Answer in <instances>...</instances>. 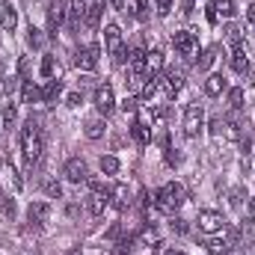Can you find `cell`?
Returning <instances> with one entry per match:
<instances>
[{"instance_id": "6da1fadb", "label": "cell", "mask_w": 255, "mask_h": 255, "mask_svg": "<svg viewBox=\"0 0 255 255\" xmlns=\"http://www.w3.org/2000/svg\"><path fill=\"white\" fill-rule=\"evenodd\" d=\"M18 139H21V154H24V163L33 169L36 163H39V157H42V151H45V139H42V128L36 125L33 119L27 122V125L21 128V133H18Z\"/></svg>"}, {"instance_id": "7a4b0ae2", "label": "cell", "mask_w": 255, "mask_h": 255, "mask_svg": "<svg viewBox=\"0 0 255 255\" xmlns=\"http://www.w3.org/2000/svg\"><path fill=\"white\" fill-rule=\"evenodd\" d=\"M184 199H187V196H184V187L172 181V184H163L160 190L154 193V208L163 211V214H175V211L184 205Z\"/></svg>"}, {"instance_id": "3957f363", "label": "cell", "mask_w": 255, "mask_h": 255, "mask_svg": "<svg viewBox=\"0 0 255 255\" xmlns=\"http://www.w3.org/2000/svg\"><path fill=\"white\" fill-rule=\"evenodd\" d=\"M104 45H107V54L113 57V63L116 65L125 63L128 51H125V42H122V30H119L116 24H107V27H104Z\"/></svg>"}, {"instance_id": "277c9868", "label": "cell", "mask_w": 255, "mask_h": 255, "mask_svg": "<svg viewBox=\"0 0 255 255\" xmlns=\"http://www.w3.org/2000/svg\"><path fill=\"white\" fill-rule=\"evenodd\" d=\"M89 184V196H86V214H92V217H101L104 214V208H107V199H110V190L104 187V184H98V181H86Z\"/></svg>"}, {"instance_id": "5b68a950", "label": "cell", "mask_w": 255, "mask_h": 255, "mask_svg": "<svg viewBox=\"0 0 255 255\" xmlns=\"http://www.w3.org/2000/svg\"><path fill=\"white\" fill-rule=\"evenodd\" d=\"M202 128H205V110H202V104H187V110H184V133L190 139H196L202 133Z\"/></svg>"}, {"instance_id": "8992f818", "label": "cell", "mask_w": 255, "mask_h": 255, "mask_svg": "<svg viewBox=\"0 0 255 255\" xmlns=\"http://www.w3.org/2000/svg\"><path fill=\"white\" fill-rule=\"evenodd\" d=\"M211 133H214V139H241L238 122L235 119H223V116L211 119Z\"/></svg>"}, {"instance_id": "52a82bcc", "label": "cell", "mask_w": 255, "mask_h": 255, "mask_svg": "<svg viewBox=\"0 0 255 255\" xmlns=\"http://www.w3.org/2000/svg\"><path fill=\"white\" fill-rule=\"evenodd\" d=\"M196 223H199V232H205V235H217L226 229V217L220 211H199Z\"/></svg>"}, {"instance_id": "ba28073f", "label": "cell", "mask_w": 255, "mask_h": 255, "mask_svg": "<svg viewBox=\"0 0 255 255\" xmlns=\"http://www.w3.org/2000/svg\"><path fill=\"white\" fill-rule=\"evenodd\" d=\"M63 175L71 181V184H83V181H89V169H86V160H80V157H68L63 166Z\"/></svg>"}, {"instance_id": "9c48e42d", "label": "cell", "mask_w": 255, "mask_h": 255, "mask_svg": "<svg viewBox=\"0 0 255 255\" xmlns=\"http://www.w3.org/2000/svg\"><path fill=\"white\" fill-rule=\"evenodd\" d=\"M95 107H98V113H104V116H110V113L116 110V95H113V86H110V83H101V86L95 89Z\"/></svg>"}, {"instance_id": "30bf717a", "label": "cell", "mask_w": 255, "mask_h": 255, "mask_svg": "<svg viewBox=\"0 0 255 255\" xmlns=\"http://www.w3.org/2000/svg\"><path fill=\"white\" fill-rule=\"evenodd\" d=\"M74 65L83 68V71H92L98 65V45H83L74 51Z\"/></svg>"}, {"instance_id": "8fae6325", "label": "cell", "mask_w": 255, "mask_h": 255, "mask_svg": "<svg viewBox=\"0 0 255 255\" xmlns=\"http://www.w3.org/2000/svg\"><path fill=\"white\" fill-rule=\"evenodd\" d=\"M172 45H175V51H178L181 57H193V54H196V36L187 33V30L172 33Z\"/></svg>"}, {"instance_id": "7c38bea8", "label": "cell", "mask_w": 255, "mask_h": 255, "mask_svg": "<svg viewBox=\"0 0 255 255\" xmlns=\"http://www.w3.org/2000/svg\"><path fill=\"white\" fill-rule=\"evenodd\" d=\"M101 15H104V3H101V0L86 3V9H83V27L95 30V27L101 24Z\"/></svg>"}, {"instance_id": "4fadbf2b", "label": "cell", "mask_w": 255, "mask_h": 255, "mask_svg": "<svg viewBox=\"0 0 255 255\" xmlns=\"http://www.w3.org/2000/svg\"><path fill=\"white\" fill-rule=\"evenodd\" d=\"M160 86L166 89V95H178V92L184 89V74L175 71V68H169V71L160 77Z\"/></svg>"}, {"instance_id": "5bb4252c", "label": "cell", "mask_w": 255, "mask_h": 255, "mask_svg": "<svg viewBox=\"0 0 255 255\" xmlns=\"http://www.w3.org/2000/svg\"><path fill=\"white\" fill-rule=\"evenodd\" d=\"M0 27L9 30V33L18 27V9H15V3H9V0L0 3Z\"/></svg>"}, {"instance_id": "9a60e30c", "label": "cell", "mask_w": 255, "mask_h": 255, "mask_svg": "<svg viewBox=\"0 0 255 255\" xmlns=\"http://www.w3.org/2000/svg\"><path fill=\"white\" fill-rule=\"evenodd\" d=\"M226 89H229V80H226L223 74H211V77L205 80V95H208V98H220Z\"/></svg>"}, {"instance_id": "2e32d148", "label": "cell", "mask_w": 255, "mask_h": 255, "mask_svg": "<svg viewBox=\"0 0 255 255\" xmlns=\"http://www.w3.org/2000/svg\"><path fill=\"white\" fill-rule=\"evenodd\" d=\"M48 217H51V205H48V202H33V205L27 208V220H30L33 226H42Z\"/></svg>"}, {"instance_id": "e0dca14e", "label": "cell", "mask_w": 255, "mask_h": 255, "mask_svg": "<svg viewBox=\"0 0 255 255\" xmlns=\"http://www.w3.org/2000/svg\"><path fill=\"white\" fill-rule=\"evenodd\" d=\"M110 199H113V205H116L119 211H125L128 205H130V193H128L125 184H113V187H110Z\"/></svg>"}, {"instance_id": "ac0fdd59", "label": "cell", "mask_w": 255, "mask_h": 255, "mask_svg": "<svg viewBox=\"0 0 255 255\" xmlns=\"http://www.w3.org/2000/svg\"><path fill=\"white\" fill-rule=\"evenodd\" d=\"M65 0H51V30H57V27H63L65 24Z\"/></svg>"}, {"instance_id": "d6986e66", "label": "cell", "mask_w": 255, "mask_h": 255, "mask_svg": "<svg viewBox=\"0 0 255 255\" xmlns=\"http://www.w3.org/2000/svg\"><path fill=\"white\" fill-rule=\"evenodd\" d=\"M21 101H24V104H36V101H42V89H39L33 80H24V86H21Z\"/></svg>"}, {"instance_id": "ffe728a7", "label": "cell", "mask_w": 255, "mask_h": 255, "mask_svg": "<svg viewBox=\"0 0 255 255\" xmlns=\"http://www.w3.org/2000/svg\"><path fill=\"white\" fill-rule=\"evenodd\" d=\"M15 119H18V107H15L12 101L0 104V128H12L15 125Z\"/></svg>"}, {"instance_id": "44dd1931", "label": "cell", "mask_w": 255, "mask_h": 255, "mask_svg": "<svg viewBox=\"0 0 255 255\" xmlns=\"http://www.w3.org/2000/svg\"><path fill=\"white\" fill-rule=\"evenodd\" d=\"M211 9H214L217 15H226V18H235V15H238L235 0H211Z\"/></svg>"}, {"instance_id": "7402d4cb", "label": "cell", "mask_w": 255, "mask_h": 255, "mask_svg": "<svg viewBox=\"0 0 255 255\" xmlns=\"http://www.w3.org/2000/svg\"><path fill=\"white\" fill-rule=\"evenodd\" d=\"M130 136H133L139 145H148V142H151V133H148V128L142 125V122H133V125H130Z\"/></svg>"}, {"instance_id": "603a6c76", "label": "cell", "mask_w": 255, "mask_h": 255, "mask_svg": "<svg viewBox=\"0 0 255 255\" xmlns=\"http://www.w3.org/2000/svg\"><path fill=\"white\" fill-rule=\"evenodd\" d=\"M217 54H220V48H208V51H202V57L196 60L199 71H208V68L214 65V60H217Z\"/></svg>"}, {"instance_id": "cb8c5ba5", "label": "cell", "mask_w": 255, "mask_h": 255, "mask_svg": "<svg viewBox=\"0 0 255 255\" xmlns=\"http://www.w3.org/2000/svg\"><path fill=\"white\" fill-rule=\"evenodd\" d=\"M57 74H60L57 60H54V57H45V60H42V77H45V80H54Z\"/></svg>"}, {"instance_id": "d4e9b609", "label": "cell", "mask_w": 255, "mask_h": 255, "mask_svg": "<svg viewBox=\"0 0 255 255\" xmlns=\"http://www.w3.org/2000/svg\"><path fill=\"white\" fill-rule=\"evenodd\" d=\"M60 92H63V83H60V80L54 77V80H48V86L42 89V101H54V98H57Z\"/></svg>"}, {"instance_id": "484cf974", "label": "cell", "mask_w": 255, "mask_h": 255, "mask_svg": "<svg viewBox=\"0 0 255 255\" xmlns=\"http://www.w3.org/2000/svg\"><path fill=\"white\" fill-rule=\"evenodd\" d=\"M83 130H86L89 139H98V136L104 133V122H101V119H89V122L83 125Z\"/></svg>"}, {"instance_id": "4316f807", "label": "cell", "mask_w": 255, "mask_h": 255, "mask_svg": "<svg viewBox=\"0 0 255 255\" xmlns=\"http://www.w3.org/2000/svg\"><path fill=\"white\" fill-rule=\"evenodd\" d=\"M229 107H232V110H244V89H241V86L229 89Z\"/></svg>"}, {"instance_id": "83f0119b", "label": "cell", "mask_w": 255, "mask_h": 255, "mask_svg": "<svg viewBox=\"0 0 255 255\" xmlns=\"http://www.w3.org/2000/svg\"><path fill=\"white\" fill-rule=\"evenodd\" d=\"M205 247H208L211 255H226V250H229V244H223V241H217V238H208Z\"/></svg>"}, {"instance_id": "f1b7e54d", "label": "cell", "mask_w": 255, "mask_h": 255, "mask_svg": "<svg viewBox=\"0 0 255 255\" xmlns=\"http://www.w3.org/2000/svg\"><path fill=\"white\" fill-rule=\"evenodd\" d=\"M27 45H30V48H42V45H45V36H42V30L30 27V30H27Z\"/></svg>"}, {"instance_id": "f546056e", "label": "cell", "mask_w": 255, "mask_h": 255, "mask_svg": "<svg viewBox=\"0 0 255 255\" xmlns=\"http://www.w3.org/2000/svg\"><path fill=\"white\" fill-rule=\"evenodd\" d=\"M101 169H104L107 175H116V172H119V160H116L113 154H107V157H101Z\"/></svg>"}, {"instance_id": "4dcf8cb0", "label": "cell", "mask_w": 255, "mask_h": 255, "mask_svg": "<svg viewBox=\"0 0 255 255\" xmlns=\"http://www.w3.org/2000/svg\"><path fill=\"white\" fill-rule=\"evenodd\" d=\"M45 193H48L51 199H60V196H63V184H60L57 178H48V181H45Z\"/></svg>"}, {"instance_id": "1f68e13d", "label": "cell", "mask_w": 255, "mask_h": 255, "mask_svg": "<svg viewBox=\"0 0 255 255\" xmlns=\"http://www.w3.org/2000/svg\"><path fill=\"white\" fill-rule=\"evenodd\" d=\"M160 65H163V57H160L157 51H151V54H148V60H145V68L154 74V71H160Z\"/></svg>"}, {"instance_id": "d6a6232c", "label": "cell", "mask_w": 255, "mask_h": 255, "mask_svg": "<svg viewBox=\"0 0 255 255\" xmlns=\"http://www.w3.org/2000/svg\"><path fill=\"white\" fill-rule=\"evenodd\" d=\"M130 250H133V241H130V238H122V241H116L113 255H130Z\"/></svg>"}, {"instance_id": "836d02e7", "label": "cell", "mask_w": 255, "mask_h": 255, "mask_svg": "<svg viewBox=\"0 0 255 255\" xmlns=\"http://www.w3.org/2000/svg\"><path fill=\"white\" fill-rule=\"evenodd\" d=\"M65 104H68V107H80V104H83V92H77V89L65 92Z\"/></svg>"}, {"instance_id": "e575fe53", "label": "cell", "mask_w": 255, "mask_h": 255, "mask_svg": "<svg viewBox=\"0 0 255 255\" xmlns=\"http://www.w3.org/2000/svg\"><path fill=\"white\" fill-rule=\"evenodd\" d=\"M166 163H169V166H178V163H181V151L172 148V145H166Z\"/></svg>"}, {"instance_id": "d590c367", "label": "cell", "mask_w": 255, "mask_h": 255, "mask_svg": "<svg viewBox=\"0 0 255 255\" xmlns=\"http://www.w3.org/2000/svg\"><path fill=\"white\" fill-rule=\"evenodd\" d=\"M6 169H9V178H12V187H15V190H21V184H24V181H21V175L15 172V166H12V160H9V157H6Z\"/></svg>"}, {"instance_id": "8d00e7d4", "label": "cell", "mask_w": 255, "mask_h": 255, "mask_svg": "<svg viewBox=\"0 0 255 255\" xmlns=\"http://www.w3.org/2000/svg\"><path fill=\"white\" fill-rule=\"evenodd\" d=\"M136 18H139V21L148 18V0H136Z\"/></svg>"}, {"instance_id": "74e56055", "label": "cell", "mask_w": 255, "mask_h": 255, "mask_svg": "<svg viewBox=\"0 0 255 255\" xmlns=\"http://www.w3.org/2000/svg\"><path fill=\"white\" fill-rule=\"evenodd\" d=\"M139 241H142V244H154V247H157V232H151V229H145V232L139 235Z\"/></svg>"}, {"instance_id": "f35d334b", "label": "cell", "mask_w": 255, "mask_h": 255, "mask_svg": "<svg viewBox=\"0 0 255 255\" xmlns=\"http://www.w3.org/2000/svg\"><path fill=\"white\" fill-rule=\"evenodd\" d=\"M169 12H172V0H157V15H163V18H166Z\"/></svg>"}, {"instance_id": "ab89813d", "label": "cell", "mask_w": 255, "mask_h": 255, "mask_svg": "<svg viewBox=\"0 0 255 255\" xmlns=\"http://www.w3.org/2000/svg\"><path fill=\"white\" fill-rule=\"evenodd\" d=\"M226 36H229V42H235V45H241V30H238L235 24H232V27L226 30Z\"/></svg>"}, {"instance_id": "60d3db41", "label": "cell", "mask_w": 255, "mask_h": 255, "mask_svg": "<svg viewBox=\"0 0 255 255\" xmlns=\"http://www.w3.org/2000/svg\"><path fill=\"white\" fill-rule=\"evenodd\" d=\"M169 229H172L175 235H184V232H187V223H184V220H172V223H169Z\"/></svg>"}, {"instance_id": "b9f144b4", "label": "cell", "mask_w": 255, "mask_h": 255, "mask_svg": "<svg viewBox=\"0 0 255 255\" xmlns=\"http://www.w3.org/2000/svg\"><path fill=\"white\" fill-rule=\"evenodd\" d=\"M122 110L125 113H136V98H125L122 101Z\"/></svg>"}, {"instance_id": "7bdbcfd3", "label": "cell", "mask_w": 255, "mask_h": 255, "mask_svg": "<svg viewBox=\"0 0 255 255\" xmlns=\"http://www.w3.org/2000/svg\"><path fill=\"white\" fill-rule=\"evenodd\" d=\"M229 196H232V205H241V202H244V190H241V187H235Z\"/></svg>"}, {"instance_id": "ee69618b", "label": "cell", "mask_w": 255, "mask_h": 255, "mask_svg": "<svg viewBox=\"0 0 255 255\" xmlns=\"http://www.w3.org/2000/svg\"><path fill=\"white\" fill-rule=\"evenodd\" d=\"M3 214H6V217H15V202H12V199L3 202Z\"/></svg>"}, {"instance_id": "f6af8a7d", "label": "cell", "mask_w": 255, "mask_h": 255, "mask_svg": "<svg viewBox=\"0 0 255 255\" xmlns=\"http://www.w3.org/2000/svg\"><path fill=\"white\" fill-rule=\"evenodd\" d=\"M247 18H250V24L255 27V3H250V6H247Z\"/></svg>"}, {"instance_id": "bcb514c9", "label": "cell", "mask_w": 255, "mask_h": 255, "mask_svg": "<svg viewBox=\"0 0 255 255\" xmlns=\"http://www.w3.org/2000/svg\"><path fill=\"white\" fill-rule=\"evenodd\" d=\"M250 223H255V196L250 199Z\"/></svg>"}, {"instance_id": "7dc6e473", "label": "cell", "mask_w": 255, "mask_h": 255, "mask_svg": "<svg viewBox=\"0 0 255 255\" xmlns=\"http://www.w3.org/2000/svg\"><path fill=\"white\" fill-rule=\"evenodd\" d=\"M110 3H113V9H125V6H122V0H110Z\"/></svg>"}, {"instance_id": "c3c4849f", "label": "cell", "mask_w": 255, "mask_h": 255, "mask_svg": "<svg viewBox=\"0 0 255 255\" xmlns=\"http://www.w3.org/2000/svg\"><path fill=\"white\" fill-rule=\"evenodd\" d=\"M65 255H80V250H71V253H65Z\"/></svg>"}, {"instance_id": "681fc988", "label": "cell", "mask_w": 255, "mask_h": 255, "mask_svg": "<svg viewBox=\"0 0 255 255\" xmlns=\"http://www.w3.org/2000/svg\"><path fill=\"white\" fill-rule=\"evenodd\" d=\"M166 255H184V253H178V250H172V253H166Z\"/></svg>"}]
</instances>
